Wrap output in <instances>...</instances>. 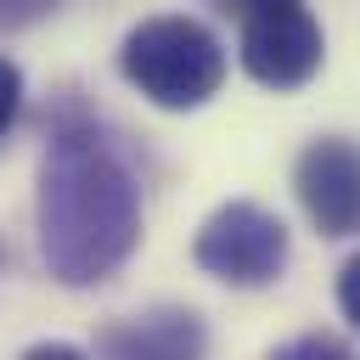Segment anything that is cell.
Returning a JSON list of instances; mask_svg holds the SVG:
<instances>
[{"instance_id": "6da1fadb", "label": "cell", "mask_w": 360, "mask_h": 360, "mask_svg": "<svg viewBox=\"0 0 360 360\" xmlns=\"http://www.w3.org/2000/svg\"><path fill=\"white\" fill-rule=\"evenodd\" d=\"M34 225L45 270L68 287L107 281L141 242V191L96 129H56L39 158Z\"/></svg>"}, {"instance_id": "7a4b0ae2", "label": "cell", "mask_w": 360, "mask_h": 360, "mask_svg": "<svg viewBox=\"0 0 360 360\" xmlns=\"http://www.w3.org/2000/svg\"><path fill=\"white\" fill-rule=\"evenodd\" d=\"M118 73L158 107H202L225 84V45L197 17H146L118 45Z\"/></svg>"}, {"instance_id": "3957f363", "label": "cell", "mask_w": 360, "mask_h": 360, "mask_svg": "<svg viewBox=\"0 0 360 360\" xmlns=\"http://www.w3.org/2000/svg\"><path fill=\"white\" fill-rule=\"evenodd\" d=\"M287 248L292 242H287L281 214H270L264 202L236 197V202H219L202 219V231L191 242V259H197V270H208L225 287H270L287 270Z\"/></svg>"}, {"instance_id": "277c9868", "label": "cell", "mask_w": 360, "mask_h": 360, "mask_svg": "<svg viewBox=\"0 0 360 360\" xmlns=\"http://www.w3.org/2000/svg\"><path fill=\"white\" fill-rule=\"evenodd\" d=\"M321 56H326L321 22L304 6L253 11L242 22V68L264 90H298V84H309L321 73Z\"/></svg>"}, {"instance_id": "5b68a950", "label": "cell", "mask_w": 360, "mask_h": 360, "mask_svg": "<svg viewBox=\"0 0 360 360\" xmlns=\"http://www.w3.org/2000/svg\"><path fill=\"white\" fill-rule=\"evenodd\" d=\"M292 191L321 236L360 231V146L343 135H315L292 163Z\"/></svg>"}, {"instance_id": "8992f818", "label": "cell", "mask_w": 360, "mask_h": 360, "mask_svg": "<svg viewBox=\"0 0 360 360\" xmlns=\"http://www.w3.org/2000/svg\"><path fill=\"white\" fill-rule=\"evenodd\" d=\"M197 354H202L197 309H146L107 321L96 332V360H197Z\"/></svg>"}, {"instance_id": "52a82bcc", "label": "cell", "mask_w": 360, "mask_h": 360, "mask_svg": "<svg viewBox=\"0 0 360 360\" xmlns=\"http://www.w3.org/2000/svg\"><path fill=\"white\" fill-rule=\"evenodd\" d=\"M270 360H354V354H349V343L332 338V332H298V338H287Z\"/></svg>"}, {"instance_id": "ba28073f", "label": "cell", "mask_w": 360, "mask_h": 360, "mask_svg": "<svg viewBox=\"0 0 360 360\" xmlns=\"http://www.w3.org/2000/svg\"><path fill=\"white\" fill-rule=\"evenodd\" d=\"M17 107H22V68L0 56V141H6V129L17 124Z\"/></svg>"}, {"instance_id": "9c48e42d", "label": "cell", "mask_w": 360, "mask_h": 360, "mask_svg": "<svg viewBox=\"0 0 360 360\" xmlns=\"http://www.w3.org/2000/svg\"><path fill=\"white\" fill-rule=\"evenodd\" d=\"M338 309H343L349 326L360 332V253H349L343 270H338Z\"/></svg>"}, {"instance_id": "30bf717a", "label": "cell", "mask_w": 360, "mask_h": 360, "mask_svg": "<svg viewBox=\"0 0 360 360\" xmlns=\"http://www.w3.org/2000/svg\"><path fill=\"white\" fill-rule=\"evenodd\" d=\"M62 0H0V28L11 34V28H34L39 17H51Z\"/></svg>"}, {"instance_id": "8fae6325", "label": "cell", "mask_w": 360, "mask_h": 360, "mask_svg": "<svg viewBox=\"0 0 360 360\" xmlns=\"http://www.w3.org/2000/svg\"><path fill=\"white\" fill-rule=\"evenodd\" d=\"M22 360H90V354L73 343H34V349H22Z\"/></svg>"}, {"instance_id": "7c38bea8", "label": "cell", "mask_w": 360, "mask_h": 360, "mask_svg": "<svg viewBox=\"0 0 360 360\" xmlns=\"http://www.w3.org/2000/svg\"><path fill=\"white\" fill-rule=\"evenodd\" d=\"M225 6H236V11H276V6H298V0H225Z\"/></svg>"}]
</instances>
